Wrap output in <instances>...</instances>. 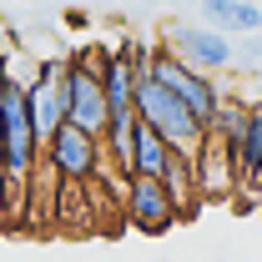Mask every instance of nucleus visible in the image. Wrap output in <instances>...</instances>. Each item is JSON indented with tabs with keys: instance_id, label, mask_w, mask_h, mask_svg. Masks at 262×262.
<instances>
[{
	"instance_id": "nucleus-16",
	"label": "nucleus",
	"mask_w": 262,
	"mask_h": 262,
	"mask_svg": "<svg viewBox=\"0 0 262 262\" xmlns=\"http://www.w3.org/2000/svg\"><path fill=\"white\" fill-rule=\"evenodd\" d=\"M177 5H192V10H196V0H177Z\"/></svg>"
},
{
	"instance_id": "nucleus-4",
	"label": "nucleus",
	"mask_w": 262,
	"mask_h": 262,
	"mask_svg": "<svg viewBox=\"0 0 262 262\" xmlns=\"http://www.w3.org/2000/svg\"><path fill=\"white\" fill-rule=\"evenodd\" d=\"M162 46L192 71H207V76H222L232 66V35L212 31L202 20H166L162 26Z\"/></svg>"
},
{
	"instance_id": "nucleus-6",
	"label": "nucleus",
	"mask_w": 262,
	"mask_h": 262,
	"mask_svg": "<svg viewBox=\"0 0 262 262\" xmlns=\"http://www.w3.org/2000/svg\"><path fill=\"white\" fill-rule=\"evenodd\" d=\"M121 217H126V227L146 232V237H162L182 212H177V202L166 196V187L157 177H131L126 196H121Z\"/></svg>"
},
{
	"instance_id": "nucleus-9",
	"label": "nucleus",
	"mask_w": 262,
	"mask_h": 262,
	"mask_svg": "<svg viewBox=\"0 0 262 262\" xmlns=\"http://www.w3.org/2000/svg\"><path fill=\"white\" fill-rule=\"evenodd\" d=\"M196 15H202V26H212L222 35L262 31V5L257 0H196Z\"/></svg>"
},
{
	"instance_id": "nucleus-2",
	"label": "nucleus",
	"mask_w": 262,
	"mask_h": 262,
	"mask_svg": "<svg viewBox=\"0 0 262 262\" xmlns=\"http://www.w3.org/2000/svg\"><path fill=\"white\" fill-rule=\"evenodd\" d=\"M96 61H101V46L66 56V121L91 131V136H101V126H106V91H101Z\"/></svg>"
},
{
	"instance_id": "nucleus-15",
	"label": "nucleus",
	"mask_w": 262,
	"mask_h": 262,
	"mask_svg": "<svg viewBox=\"0 0 262 262\" xmlns=\"http://www.w3.org/2000/svg\"><path fill=\"white\" fill-rule=\"evenodd\" d=\"M5 81H10V56L0 51V86H5Z\"/></svg>"
},
{
	"instance_id": "nucleus-3",
	"label": "nucleus",
	"mask_w": 262,
	"mask_h": 262,
	"mask_svg": "<svg viewBox=\"0 0 262 262\" xmlns=\"http://www.w3.org/2000/svg\"><path fill=\"white\" fill-rule=\"evenodd\" d=\"M146 76H157L166 91H177V96L192 106V116L207 126L212 116H217V106H222V86H217V76H207V71H192V66H182L171 51H166L162 40L151 46V61H146Z\"/></svg>"
},
{
	"instance_id": "nucleus-1",
	"label": "nucleus",
	"mask_w": 262,
	"mask_h": 262,
	"mask_svg": "<svg viewBox=\"0 0 262 262\" xmlns=\"http://www.w3.org/2000/svg\"><path fill=\"white\" fill-rule=\"evenodd\" d=\"M131 111L146 121V126L162 136L171 151H182V157H196V146H202V136L207 126L192 116V106L177 96V91H166L157 76H136V91H131Z\"/></svg>"
},
{
	"instance_id": "nucleus-8",
	"label": "nucleus",
	"mask_w": 262,
	"mask_h": 262,
	"mask_svg": "<svg viewBox=\"0 0 262 262\" xmlns=\"http://www.w3.org/2000/svg\"><path fill=\"white\" fill-rule=\"evenodd\" d=\"M192 171H196V192H202V202H227L232 192H237V171H232V151L207 131L202 136V146H196L192 157Z\"/></svg>"
},
{
	"instance_id": "nucleus-13",
	"label": "nucleus",
	"mask_w": 262,
	"mask_h": 262,
	"mask_svg": "<svg viewBox=\"0 0 262 262\" xmlns=\"http://www.w3.org/2000/svg\"><path fill=\"white\" fill-rule=\"evenodd\" d=\"M232 61H242V66H262V31H247V46H242V51L232 46Z\"/></svg>"
},
{
	"instance_id": "nucleus-7",
	"label": "nucleus",
	"mask_w": 262,
	"mask_h": 262,
	"mask_svg": "<svg viewBox=\"0 0 262 262\" xmlns=\"http://www.w3.org/2000/svg\"><path fill=\"white\" fill-rule=\"evenodd\" d=\"M232 171H237V192H262V91L247 101L242 131L232 141Z\"/></svg>"
},
{
	"instance_id": "nucleus-10",
	"label": "nucleus",
	"mask_w": 262,
	"mask_h": 262,
	"mask_svg": "<svg viewBox=\"0 0 262 262\" xmlns=\"http://www.w3.org/2000/svg\"><path fill=\"white\" fill-rule=\"evenodd\" d=\"M96 71H101V91H106V116H111V111H131L136 71H131L126 51H121V46H116V51H106V46H101V61H96Z\"/></svg>"
},
{
	"instance_id": "nucleus-5",
	"label": "nucleus",
	"mask_w": 262,
	"mask_h": 262,
	"mask_svg": "<svg viewBox=\"0 0 262 262\" xmlns=\"http://www.w3.org/2000/svg\"><path fill=\"white\" fill-rule=\"evenodd\" d=\"M40 157H46V166L61 177V182H96V171H101V136H91V131H81V126H56V136L40 146Z\"/></svg>"
},
{
	"instance_id": "nucleus-11",
	"label": "nucleus",
	"mask_w": 262,
	"mask_h": 262,
	"mask_svg": "<svg viewBox=\"0 0 262 262\" xmlns=\"http://www.w3.org/2000/svg\"><path fill=\"white\" fill-rule=\"evenodd\" d=\"M157 182H162V187H166V196L177 202V212H192V207H202V192H196V171H192V157L171 151Z\"/></svg>"
},
{
	"instance_id": "nucleus-12",
	"label": "nucleus",
	"mask_w": 262,
	"mask_h": 262,
	"mask_svg": "<svg viewBox=\"0 0 262 262\" xmlns=\"http://www.w3.org/2000/svg\"><path fill=\"white\" fill-rule=\"evenodd\" d=\"M166 157H171V146L136 116V131H131V177H162Z\"/></svg>"
},
{
	"instance_id": "nucleus-14",
	"label": "nucleus",
	"mask_w": 262,
	"mask_h": 262,
	"mask_svg": "<svg viewBox=\"0 0 262 262\" xmlns=\"http://www.w3.org/2000/svg\"><path fill=\"white\" fill-rule=\"evenodd\" d=\"M66 26L71 31H86V10H66Z\"/></svg>"
}]
</instances>
